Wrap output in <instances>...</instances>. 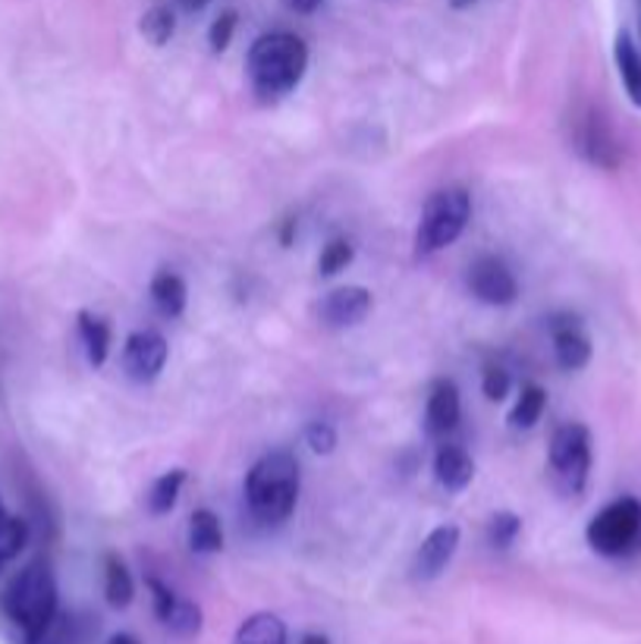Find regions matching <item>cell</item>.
I'll return each mask as SVG.
<instances>
[{"mask_svg": "<svg viewBox=\"0 0 641 644\" xmlns=\"http://www.w3.org/2000/svg\"><path fill=\"white\" fill-rule=\"evenodd\" d=\"M0 610L10 620V625L22 635L25 644L44 642V635L51 632V625L57 620V582L51 566L29 563L13 582L7 584Z\"/></svg>", "mask_w": 641, "mask_h": 644, "instance_id": "6da1fadb", "label": "cell"}, {"mask_svg": "<svg viewBox=\"0 0 641 644\" xmlns=\"http://www.w3.org/2000/svg\"><path fill=\"white\" fill-rule=\"evenodd\" d=\"M302 472L300 460L286 450L264 453L245 475V504L249 513L264 525L286 522L300 504Z\"/></svg>", "mask_w": 641, "mask_h": 644, "instance_id": "7a4b0ae2", "label": "cell"}, {"mask_svg": "<svg viewBox=\"0 0 641 644\" xmlns=\"http://www.w3.org/2000/svg\"><path fill=\"white\" fill-rule=\"evenodd\" d=\"M308 70V44L293 32L261 35L245 54V73L264 98L290 95Z\"/></svg>", "mask_w": 641, "mask_h": 644, "instance_id": "3957f363", "label": "cell"}, {"mask_svg": "<svg viewBox=\"0 0 641 644\" xmlns=\"http://www.w3.org/2000/svg\"><path fill=\"white\" fill-rule=\"evenodd\" d=\"M469 221H472V196L460 186L438 189L434 196H428V202L421 208L416 252L434 255L446 245H453L465 233Z\"/></svg>", "mask_w": 641, "mask_h": 644, "instance_id": "277c9868", "label": "cell"}, {"mask_svg": "<svg viewBox=\"0 0 641 644\" xmlns=\"http://www.w3.org/2000/svg\"><path fill=\"white\" fill-rule=\"evenodd\" d=\"M588 547L607 560H622L641 553V500L639 497H617L591 516L585 528Z\"/></svg>", "mask_w": 641, "mask_h": 644, "instance_id": "5b68a950", "label": "cell"}, {"mask_svg": "<svg viewBox=\"0 0 641 644\" xmlns=\"http://www.w3.org/2000/svg\"><path fill=\"white\" fill-rule=\"evenodd\" d=\"M550 468L557 475V482L563 484L566 494H581L588 475H591V431L579 422H566L554 431L550 437Z\"/></svg>", "mask_w": 641, "mask_h": 644, "instance_id": "8992f818", "label": "cell"}, {"mask_svg": "<svg viewBox=\"0 0 641 644\" xmlns=\"http://www.w3.org/2000/svg\"><path fill=\"white\" fill-rule=\"evenodd\" d=\"M465 283H469L472 296L484 305L503 308V305H513L519 299V281H516V274L506 267V262L494 258V255H481V258L469 264Z\"/></svg>", "mask_w": 641, "mask_h": 644, "instance_id": "52a82bcc", "label": "cell"}, {"mask_svg": "<svg viewBox=\"0 0 641 644\" xmlns=\"http://www.w3.org/2000/svg\"><path fill=\"white\" fill-rule=\"evenodd\" d=\"M170 356V346L158 330H136L123 342V371L139 383L158 381Z\"/></svg>", "mask_w": 641, "mask_h": 644, "instance_id": "ba28073f", "label": "cell"}, {"mask_svg": "<svg viewBox=\"0 0 641 644\" xmlns=\"http://www.w3.org/2000/svg\"><path fill=\"white\" fill-rule=\"evenodd\" d=\"M371 289H365V286H356V283H349V286H337V289H330L318 305V321L324 327H330V330H346V327H356L368 318V312H371Z\"/></svg>", "mask_w": 641, "mask_h": 644, "instance_id": "9c48e42d", "label": "cell"}, {"mask_svg": "<svg viewBox=\"0 0 641 644\" xmlns=\"http://www.w3.org/2000/svg\"><path fill=\"white\" fill-rule=\"evenodd\" d=\"M550 340H554V356L563 371H579L591 362V337L581 327L576 315H560L550 321Z\"/></svg>", "mask_w": 641, "mask_h": 644, "instance_id": "30bf717a", "label": "cell"}, {"mask_svg": "<svg viewBox=\"0 0 641 644\" xmlns=\"http://www.w3.org/2000/svg\"><path fill=\"white\" fill-rule=\"evenodd\" d=\"M462 531L456 525H438L424 541H421L419 553H416V579L421 582H434L443 569L450 566V560L460 550Z\"/></svg>", "mask_w": 641, "mask_h": 644, "instance_id": "8fae6325", "label": "cell"}, {"mask_svg": "<svg viewBox=\"0 0 641 644\" xmlns=\"http://www.w3.org/2000/svg\"><path fill=\"white\" fill-rule=\"evenodd\" d=\"M579 151L591 163H598L603 170H617L622 158V148L613 129L607 126L598 110H588L579 126Z\"/></svg>", "mask_w": 641, "mask_h": 644, "instance_id": "7c38bea8", "label": "cell"}, {"mask_svg": "<svg viewBox=\"0 0 641 644\" xmlns=\"http://www.w3.org/2000/svg\"><path fill=\"white\" fill-rule=\"evenodd\" d=\"M460 419V387L453 381H438L431 387L428 403H424V431H428V437H446L450 431H456Z\"/></svg>", "mask_w": 641, "mask_h": 644, "instance_id": "4fadbf2b", "label": "cell"}, {"mask_svg": "<svg viewBox=\"0 0 641 644\" xmlns=\"http://www.w3.org/2000/svg\"><path fill=\"white\" fill-rule=\"evenodd\" d=\"M434 478L446 490H465L475 478V463L469 456V450H462L456 443H443L434 453Z\"/></svg>", "mask_w": 641, "mask_h": 644, "instance_id": "5bb4252c", "label": "cell"}, {"mask_svg": "<svg viewBox=\"0 0 641 644\" xmlns=\"http://www.w3.org/2000/svg\"><path fill=\"white\" fill-rule=\"evenodd\" d=\"M148 296L158 308L164 318H180L186 312V303H189V286L182 281L177 271H158L151 277V286H148Z\"/></svg>", "mask_w": 641, "mask_h": 644, "instance_id": "9a60e30c", "label": "cell"}, {"mask_svg": "<svg viewBox=\"0 0 641 644\" xmlns=\"http://www.w3.org/2000/svg\"><path fill=\"white\" fill-rule=\"evenodd\" d=\"M613 61H617L622 88H626L629 102L635 104V107H641V51L635 47V41H632L629 32H620V35H617Z\"/></svg>", "mask_w": 641, "mask_h": 644, "instance_id": "2e32d148", "label": "cell"}, {"mask_svg": "<svg viewBox=\"0 0 641 644\" xmlns=\"http://www.w3.org/2000/svg\"><path fill=\"white\" fill-rule=\"evenodd\" d=\"M104 598L114 610H126L136 598V582H133V572L129 566L123 563L117 553H107L104 557Z\"/></svg>", "mask_w": 641, "mask_h": 644, "instance_id": "e0dca14e", "label": "cell"}, {"mask_svg": "<svg viewBox=\"0 0 641 644\" xmlns=\"http://www.w3.org/2000/svg\"><path fill=\"white\" fill-rule=\"evenodd\" d=\"M189 547L196 553H221L223 550V525L218 513L196 509L189 516Z\"/></svg>", "mask_w": 641, "mask_h": 644, "instance_id": "ac0fdd59", "label": "cell"}, {"mask_svg": "<svg viewBox=\"0 0 641 644\" xmlns=\"http://www.w3.org/2000/svg\"><path fill=\"white\" fill-rule=\"evenodd\" d=\"M80 337L88 362L95 368L107 362V356H111V324L98 318V315H92V312H80Z\"/></svg>", "mask_w": 641, "mask_h": 644, "instance_id": "d6986e66", "label": "cell"}, {"mask_svg": "<svg viewBox=\"0 0 641 644\" xmlns=\"http://www.w3.org/2000/svg\"><path fill=\"white\" fill-rule=\"evenodd\" d=\"M182 484H186V468H170L160 478H155L151 487H148V494H145L148 513L151 516H167L177 506V500H180Z\"/></svg>", "mask_w": 641, "mask_h": 644, "instance_id": "ffe728a7", "label": "cell"}, {"mask_svg": "<svg viewBox=\"0 0 641 644\" xmlns=\"http://www.w3.org/2000/svg\"><path fill=\"white\" fill-rule=\"evenodd\" d=\"M237 644H286V625L274 613H255L240 625Z\"/></svg>", "mask_w": 641, "mask_h": 644, "instance_id": "44dd1931", "label": "cell"}, {"mask_svg": "<svg viewBox=\"0 0 641 644\" xmlns=\"http://www.w3.org/2000/svg\"><path fill=\"white\" fill-rule=\"evenodd\" d=\"M544 409H547V390L538 387V383H525L519 400H516L513 412H509V427H516V431L535 427V424L542 422Z\"/></svg>", "mask_w": 641, "mask_h": 644, "instance_id": "7402d4cb", "label": "cell"}, {"mask_svg": "<svg viewBox=\"0 0 641 644\" xmlns=\"http://www.w3.org/2000/svg\"><path fill=\"white\" fill-rule=\"evenodd\" d=\"M141 35L151 41L155 47H164L167 41L174 39V32H177V17H174V10L167 7V3H155L139 22Z\"/></svg>", "mask_w": 641, "mask_h": 644, "instance_id": "603a6c76", "label": "cell"}, {"mask_svg": "<svg viewBox=\"0 0 641 644\" xmlns=\"http://www.w3.org/2000/svg\"><path fill=\"white\" fill-rule=\"evenodd\" d=\"M25 538H29L25 522L17 519V516H10L7 509H0V569L25 547Z\"/></svg>", "mask_w": 641, "mask_h": 644, "instance_id": "cb8c5ba5", "label": "cell"}, {"mask_svg": "<svg viewBox=\"0 0 641 644\" xmlns=\"http://www.w3.org/2000/svg\"><path fill=\"white\" fill-rule=\"evenodd\" d=\"M356 258V245L349 240H330L324 249H320L318 255V274L320 277H334V274H340L346 271L349 264Z\"/></svg>", "mask_w": 641, "mask_h": 644, "instance_id": "d4e9b609", "label": "cell"}, {"mask_svg": "<svg viewBox=\"0 0 641 644\" xmlns=\"http://www.w3.org/2000/svg\"><path fill=\"white\" fill-rule=\"evenodd\" d=\"M522 531V519L516 513H494L491 519H487V543L491 547H497V550H509L516 538H519Z\"/></svg>", "mask_w": 641, "mask_h": 644, "instance_id": "484cf974", "label": "cell"}, {"mask_svg": "<svg viewBox=\"0 0 641 644\" xmlns=\"http://www.w3.org/2000/svg\"><path fill=\"white\" fill-rule=\"evenodd\" d=\"M167 629H174L177 635H182V638H189V635H199L201 632V610L199 604H192V601H186V598H180L177 601V606H174V613L167 616Z\"/></svg>", "mask_w": 641, "mask_h": 644, "instance_id": "4316f807", "label": "cell"}, {"mask_svg": "<svg viewBox=\"0 0 641 644\" xmlns=\"http://www.w3.org/2000/svg\"><path fill=\"white\" fill-rule=\"evenodd\" d=\"M481 390H484V397H487L491 403H503V400L509 397V390H513V378H509V371L501 368V365L484 368V374H481Z\"/></svg>", "mask_w": 641, "mask_h": 644, "instance_id": "83f0119b", "label": "cell"}, {"mask_svg": "<svg viewBox=\"0 0 641 644\" xmlns=\"http://www.w3.org/2000/svg\"><path fill=\"white\" fill-rule=\"evenodd\" d=\"M237 22H240L237 10H223L221 17L211 22V29H208V44H211V51L221 54V51L230 47V41L237 35Z\"/></svg>", "mask_w": 641, "mask_h": 644, "instance_id": "f1b7e54d", "label": "cell"}, {"mask_svg": "<svg viewBox=\"0 0 641 644\" xmlns=\"http://www.w3.org/2000/svg\"><path fill=\"white\" fill-rule=\"evenodd\" d=\"M305 443L312 446V453L327 456V453H334V446H337V427L330 422H312L305 427Z\"/></svg>", "mask_w": 641, "mask_h": 644, "instance_id": "f546056e", "label": "cell"}, {"mask_svg": "<svg viewBox=\"0 0 641 644\" xmlns=\"http://www.w3.org/2000/svg\"><path fill=\"white\" fill-rule=\"evenodd\" d=\"M148 591H151V604H155V616H158L160 623H167V616L174 613V606H177V594L167 588V584L160 582V579H148Z\"/></svg>", "mask_w": 641, "mask_h": 644, "instance_id": "4dcf8cb0", "label": "cell"}, {"mask_svg": "<svg viewBox=\"0 0 641 644\" xmlns=\"http://www.w3.org/2000/svg\"><path fill=\"white\" fill-rule=\"evenodd\" d=\"M286 3H290L296 13H305V17H308V13H315V10H318L324 0H286Z\"/></svg>", "mask_w": 641, "mask_h": 644, "instance_id": "1f68e13d", "label": "cell"}, {"mask_svg": "<svg viewBox=\"0 0 641 644\" xmlns=\"http://www.w3.org/2000/svg\"><path fill=\"white\" fill-rule=\"evenodd\" d=\"M177 3H180L182 10H189V13H199V10H204L211 0H177Z\"/></svg>", "mask_w": 641, "mask_h": 644, "instance_id": "d6a6232c", "label": "cell"}, {"mask_svg": "<svg viewBox=\"0 0 641 644\" xmlns=\"http://www.w3.org/2000/svg\"><path fill=\"white\" fill-rule=\"evenodd\" d=\"M107 644H139V638H133V635H114Z\"/></svg>", "mask_w": 641, "mask_h": 644, "instance_id": "836d02e7", "label": "cell"}, {"mask_svg": "<svg viewBox=\"0 0 641 644\" xmlns=\"http://www.w3.org/2000/svg\"><path fill=\"white\" fill-rule=\"evenodd\" d=\"M302 644H330V642H327L324 635H305V638H302Z\"/></svg>", "mask_w": 641, "mask_h": 644, "instance_id": "e575fe53", "label": "cell"}, {"mask_svg": "<svg viewBox=\"0 0 641 644\" xmlns=\"http://www.w3.org/2000/svg\"><path fill=\"white\" fill-rule=\"evenodd\" d=\"M450 3H453V7H456V10H465V7H472V3H475V0H450Z\"/></svg>", "mask_w": 641, "mask_h": 644, "instance_id": "d590c367", "label": "cell"}, {"mask_svg": "<svg viewBox=\"0 0 641 644\" xmlns=\"http://www.w3.org/2000/svg\"><path fill=\"white\" fill-rule=\"evenodd\" d=\"M0 509H3V506H0Z\"/></svg>", "mask_w": 641, "mask_h": 644, "instance_id": "8d00e7d4", "label": "cell"}]
</instances>
